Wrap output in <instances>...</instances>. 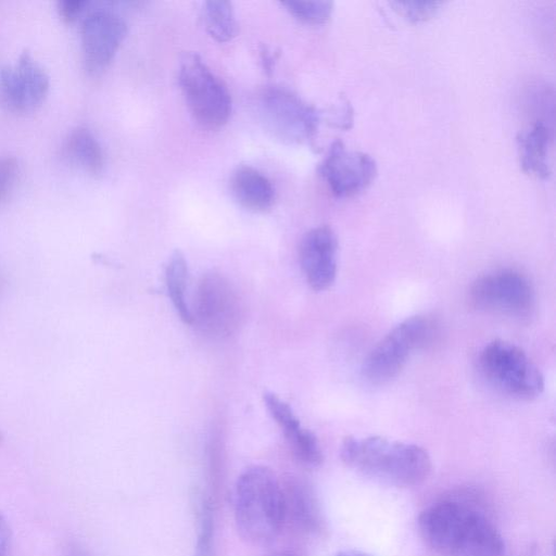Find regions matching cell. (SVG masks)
<instances>
[{"instance_id": "obj_1", "label": "cell", "mask_w": 556, "mask_h": 556, "mask_svg": "<svg viewBox=\"0 0 556 556\" xmlns=\"http://www.w3.org/2000/svg\"><path fill=\"white\" fill-rule=\"evenodd\" d=\"M418 528L441 556H506L505 541L493 521L466 501L432 503L420 513Z\"/></svg>"}, {"instance_id": "obj_2", "label": "cell", "mask_w": 556, "mask_h": 556, "mask_svg": "<svg viewBox=\"0 0 556 556\" xmlns=\"http://www.w3.org/2000/svg\"><path fill=\"white\" fill-rule=\"evenodd\" d=\"M340 457L359 475L397 488L421 484L432 467L424 447L378 435L346 437L340 447Z\"/></svg>"}, {"instance_id": "obj_3", "label": "cell", "mask_w": 556, "mask_h": 556, "mask_svg": "<svg viewBox=\"0 0 556 556\" xmlns=\"http://www.w3.org/2000/svg\"><path fill=\"white\" fill-rule=\"evenodd\" d=\"M235 522L239 534L252 545L271 544L285 523L280 480L265 466H251L235 488Z\"/></svg>"}, {"instance_id": "obj_4", "label": "cell", "mask_w": 556, "mask_h": 556, "mask_svg": "<svg viewBox=\"0 0 556 556\" xmlns=\"http://www.w3.org/2000/svg\"><path fill=\"white\" fill-rule=\"evenodd\" d=\"M437 325L428 316H412L393 327L368 353L362 376L370 384L381 386L396 378L410 355L429 344Z\"/></svg>"}, {"instance_id": "obj_5", "label": "cell", "mask_w": 556, "mask_h": 556, "mask_svg": "<svg viewBox=\"0 0 556 556\" xmlns=\"http://www.w3.org/2000/svg\"><path fill=\"white\" fill-rule=\"evenodd\" d=\"M478 365L488 382L506 395L531 400L543 392L542 372L514 343L501 339L489 342L479 354Z\"/></svg>"}, {"instance_id": "obj_6", "label": "cell", "mask_w": 556, "mask_h": 556, "mask_svg": "<svg viewBox=\"0 0 556 556\" xmlns=\"http://www.w3.org/2000/svg\"><path fill=\"white\" fill-rule=\"evenodd\" d=\"M178 79L189 111L201 126L215 129L227 123L231 113L230 92L197 53L182 55Z\"/></svg>"}, {"instance_id": "obj_7", "label": "cell", "mask_w": 556, "mask_h": 556, "mask_svg": "<svg viewBox=\"0 0 556 556\" xmlns=\"http://www.w3.org/2000/svg\"><path fill=\"white\" fill-rule=\"evenodd\" d=\"M256 108L265 128L285 142L307 143L318 131V110L289 89L277 86L263 89Z\"/></svg>"}, {"instance_id": "obj_8", "label": "cell", "mask_w": 556, "mask_h": 556, "mask_svg": "<svg viewBox=\"0 0 556 556\" xmlns=\"http://www.w3.org/2000/svg\"><path fill=\"white\" fill-rule=\"evenodd\" d=\"M477 309L513 317L528 316L534 306V289L519 270L502 268L477 277L468 292Z\"/></svg>"}, {"instance_id": "obj_9", "label": "cell", "mask_w": 556, "mask_h": 556, "mask_svg": "<svg viewBox=\"0 0 556 556\" xmlns=\"http://www.w3.org/2000/svg\"><path fill=\"white\" fill-rule=\"evenodd\" d=\"M241 318V303L228 279L217 273L201 278L195 296L192 324L211 337L232 333Z\"/></svg>"}, {"instance_id": "obj_10", "label": "cell", "mask_w": 556, "mask_h": 556, "mask_svg": "<svg viewBox=\"0 0 556 556\" xmlns=\"http://www.w3.org/2000/svg\"><path fill=\"white\" fill-rule=\"evenodd\" d=\"M318 173L333 195L351 198L372 182L377 165L369 154L349 150L342 141L336 140L321 161Z\"/></svg>"}, {"instance_id": "obj_11", "label": "cell", "mask_w": 556, "mask_h": 556, "mask_svg": "<svg viewBox=\"0 0 556 556\" xmlns=\"http://www.w3.org/2000/svg\"><path fill=\"white\" fill-rule=\"evenodd\" d=\"M126 31L123 17L108 8H97L87 13L80 35L84 63L90 74H99L110 64Z\"/></svg>"}, {"instance_id": "obj_12", "label": "cell", "mask_w": 556, "mask_h": 556, "mask_svg": "<svg viewBox=\"0 0 556 556\" xmlns=\"http://www.w3.org/2000/svg\"><path fill=\"white\" fill-rule=\"evenodd\" d=\"M49 75L28 50H23L13 64L0 71V88L15 110L28 111L39 105L49 89Z\"/></svg>"}, {"instance_id": "obj_13", "label": "cell", "mask_w": 556, "mask_h": 556, "mask_svg": "<svg viewBox=\"0 0 556 556\" xmlns=\"http://www.w3.org/2000/svg\"><path fill=\"white\" fill-rule=\"evenodd\" d=\"M337 255L338 239L331 227L317 226L303 236L299 249L300 264L313 290H326L334 282Z\"/></svg>"}, {"instance_id": "obj_14", "label": "cell", "mask_w": 556, "mask_h": 556, "mask_svg": "<svg viewBox=\"0 0 556 556\" xmlns=\"http://www.w3.org/2000/svg\"><path fill=\"white\" fill-rule=\"evenodd\" d=\"M281 482L285 522L289 521L304 533H318L323 529V515L316 494L303 479L287 476Z\"/></svg>"}, {"instance_id": "obj_15", "label": "cell", "mask_w": 556, "mask_h": 556, "mask_svg": "<svg viewBox=\"0 0 556 556\" xmlns=\"http://www.w3.org/2000/svg\"><path fill=\"white\" fill-rule=\"evenodd\" d=\"M552 141L553 128L544 121L535 119L518 135L520 165L525 173L541 179L549 177Z\"/></svg>"}, {"instance_id": "obj_16", "label": "cell", "mask_w": 556, "mask_h": 556, "mask_svg": "<svg viewBox=\"0 0 556 556\" xmlns=\"http://www.w3.org/2000/svg\"><path fill=\"white\" fill-rule=\"evenodd\" d=\"M230 189L238 203L253 212L268 210L275 200L270 180L251 166H240L232 173Z\"/></svg>"}, {"instance_id": "obj_17", "label": "cell", "mask_w": 556, "mask_h": 556, "mask_svg": "<svg viewBox=\"0 0 556 556\" xmlns=\"http://www.w3.org/2000/svg\"><path fill=\"white\" fill-rule=\"evenodd\" d=\"M65 156L86 172L97 175L104 166V154L96 136L86 126H76L64 141Z\"/></svg>"}, {"instance_id": "obj_18", "label": "cell", "mask_w": 556, "mask_h": 556, "mask_svg": "<svg viewBox=\"0 0 556 556\" xmlns=\"http://www.w3.org/2000/svg\"><path fill=\"white\" fill-rule=\"evenodd\" d=\"M197 527V543L193 556H211L214 535V514L211 497L199 488L190 494Z\"/></svg>"}, {"instance_id": "obj_19", "label": "cell", "mask_w": 556, "mask_h": 556, "mask_svg": "<svg viewBox=\"0 0 556 556\" xmlns=\"http://www.w3.org/2000/svg\"><path fill=\"white\" fill-rule=\"evenodd\" d=\"M188 266L184 254L175 251L170 256L165 270V281L168 295L174 307L185 324H192L191 309L186 301V287Z\"/></svg>"}, {"instance_id": "obj_20", "label": "cell", "mask_w": 556, "mask_h": 556, "mask_svg": "<svg viewBox=\"0 0 556 556\" xmlns=\"http://www.w3.org/2000/svg\"><path fill=\"white\" fill-rule=\"evenodd\" d=\"M203 11L206 29L216 41L226 42L235 37L237 21L231 2L226 0L205 1Z\"/></svg>"}, {"instance_id": "obj_21", "label": "cell", "mask_w": 556, "mask_h": 556, "mask_svg": "<svg viewBox=\"0 0 556 556\" xmlns=\"http://www.w3.org/2000/svg\"><path fill=\"white\" fill-rule=\"evenodd\" d=\"M283 434L298 462L309 468H316L323 464V451L313 432L299 425Z\"/></svg>"}, {"instance_id": "obj_22", "label": "cell", "mask_w": 556, "mask_h": 556, "mask_svg": "<svg viewBox=\"0 0 556 556\" xmlns=\"http://www.w3.org/2000/svg\"><path fill=\"white\" fill-rule=\"evenodd\" d=\"M281 4L298 20L306 24L326 23L333 11L330 1H283Z\"/></svg>"}, {"instance_id": "obj_23", "label": "cell", "mask_w": 556, "mask_h": 556, "mask_svg": "<svg viewBox=\"0 0 556 556\" xmlns=\"http://www.w3.org/2000/svg\"><path fill=\"white\" fill-rule=\"evenodd\" d=\"M393 5H395V9L399 10L400 13L408 21L418 23L435 15L441 5V2L412 1L396 2L393 3Z\"/></svg>"}, {"instance_id": "obj_24", "label": "cell", "mask_w": 556, "mask_h": 556, "mask_svg": "<svg viewBox=\"0 0 556 556\" xmlns=\"http://www.w3.org/2000/svg\"><path fill=\"white\" fill-rule=\"evenodd\" d=\"M18 163L14 156H3L0 159V203L3 202L16 179Z\"/></svg>"}, {"instance_id": "obj_25", "label": "cell", "mask_w": 556, "mask_h": 556, "mask_svg": "<svg viewBox=\"0 0 556 556\" xmlns=\"http://www.w3.org/2000/svg\"><path fill=\"white\" fill-rule=\"evenodd\" d=\"M87 4L86 0H60L58 11L63 20L72 22L81 14Z\"/></svg>"}, {"instance_id": "obj_26", "label": "cell", "mask_w": 556, "mask_h": 556, "mask_svg": "<svg viewBox=\"0 0 556 556\" xmlns=\"http://www.w3.org/2000/svg\"><path fill=\"white\" fill-rule=\"evenodd\" d=\"M11 539V528L4 515L0 511V556L9 555Z\"/></svg>"}, {"instance_id": "obj_27", "label": "cell", "mask_w": 556, "mask_h": 556, "mask_svg": "<svg viewBox=\"0 0 556 556\" xmlns=\"http://www.w3.org/2000/svg\"><path fill=\"white\" fill-rule=\"evenodd\" d=\"M64 556H91L88 551L77 543H70L65 548Z\"/></svg>"}, {"instance_id": "obj_28", "label": "cell", "mask_w": 556, "mask_h": 556, "mask_svg": "<svg viewBox=\"0 0 556 556\" xmlns=\"http://www.w3.org/2000/svg\"><path fill=\"white\" fill-rule=\"evenodd\" d=\"M336 556H372L368 553L355 551V549H346L338 553Z\"/></svg>"}, {"instance_id": "obj_29", "label": "cell", "mask_w": 556, "mask_h": 556, "mask_svg": "<svg viewBox=\"0 0 556 556\" xmlns=\"http://www.w3.org/2000/svg\"><path fill=\"white\" fill-rule=\"evenodd\" d=\"M267 556H296V555L291 552H288V551H279V552H274Z\"/></svg>"}, {"instance_id": "obj_30", "label": "cell", "mask_w": 556, "mask_h": 556, "mask_svg": "<svg viewBox=\"0 0 556 556\" xmlns=\"http://www.w3.org/2000/svg\"><path fill=\"white\" fill-rule=\"evenodd\" d=\"M2 439H3V437H2V433L0 432V443H1Z\"/></svg>"}]
</instances>
